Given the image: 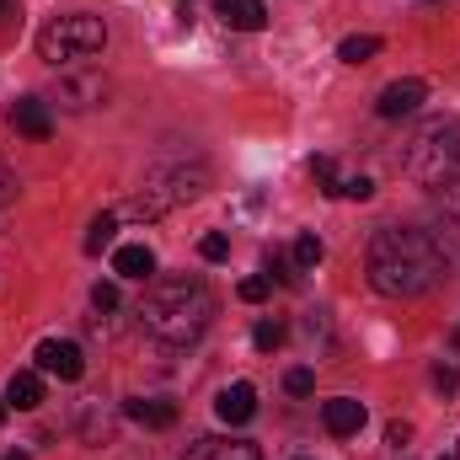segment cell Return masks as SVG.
<instances>
[{"instance_id": "obj_4", "label": "cell", "mask_w": 460, "mask_h": 460, "mask_svg": "<svg viewBox=\"0 0 460 460\" xmlns=\"http://www.w3.org/2000/svg\"><path fill=\"white\" fill-rule=\"evenodd\" d=\"M108 49V22L92 16V11H70V16H54L43 32H38V59H49L54 70H70L81 59H97Z\"/></svg>"}, {"instance_id": "obj_24", "label": "cell", "mask_w": 460, "mask_h": 460, "mask_svg": "<svg viewBox=\"0 0 460 460\" xmlns=\"http://www.w3.org/2000/svg\"><path fill=\"white\" fill-rule=\"evenodd\" d=\"M284 391H289V396H311V391H316V375L300 364V369H289V375H284Z\"/></svg>"}, {"instance_id": "obj_16", "label": "cell", "mask_w": 460, "mask_h": 460, "mask_svg": "<svg viewBox=\"0 0 460 460\" xmlns=\"http://www.w3.org/2000/svg\"><path fill=\"white\" fill-rule=\"evenodd\" d=\"M113 273L118 279H139V284H145V279L155 273V252H150V246H118L113 252Z\"/></svg>"}, {"instance_id": "obj_23", "label": "cell", "mask_w": 460, "mask_h": 460, "mask_svg": "<svg viewBox=\"0 0 460 460\" xmlns=\"http://www.w3.org/2000/svg\"><path fill=\"white\" fill-rule=\"evenodd\" d=\"M199 257H204V262H226V257H230V241L220 235V230H209V235L199 241Z\"/></svg>"}, {"instance_id": "obj_35", "label": "cell", "mask_w": 460, "mask_h": 460, "mask_svg": "<svg viewBox=\"0 0 460 460\" xmlns=\"http://www.w3.org/2000/svg\"><path fill=\"white\" fill-rule=\"evenodd\" d=\"M456 348H460V332H456Z\"/></svg>"}, {"instance_id": "obj_9", "label": "cell", "mask_w": 460, "mask_h": 460, "mask_svg": "<svg viewBox=\"0 0 460 460\" xmlns=\"http://www.w3.org/2000/svg\"><path fill=\"white\" fill-rule=\"evenodd\" d=\"M423 97H429V86L423 81H391L385 92H380V102H375V113L380 118H407L423 108Z\"/></svg>"}, {"instance_id": "obj_27", "label": "cell", "mask_w": 460, "mask_h": 460, "mask_svg": "<svg viewBox=\"0 0 460 460\" xmlns=\"http://www.w3.org/2000/svg\"><path fill=\"white\" fill-rule=\"evenodd\" d=\"M311 172H316V182H322V188H327V193H332V188H338V166H332V161H327V155H316V161H311Z\"/></svg>"}, {"instance_id": "obj_8", "label": "cell", "mask_w": 460, "mask_h": 460, "mask_svg": "<svg viewBox=\"0 0 460 460\" xmlns=\"http://www.w3.org/2000/svg\"><path fill=\"white\" fill-rule=\"evenodd\" d=\"M54 97H59L65 108H75V113H86V108H97V102L108 97V81H102V75H59V86H54Z\"/></svg>"}, {"instance_id": "obj_32", "label": "cell", "mask_w": 460, "mask_h": 460, "mask_svg": "<svg viewBox=\"0 0 460 460\" xmlns=\"http://www.w3.org/2000/svg\"><path fill=\"white\" fill-rule=\"evenodd\" d=\"M0 460H27V456H22V450H11V456H0Z\"/></svg>"}, {"instance_id": "obj_28", "label": "cell", "mask_w": 460, "mask_h": 460, "mask_svg": "<svg viewBox=\"0 0 460 460\" xmlns=\"http://www.w3.org/2000/svg\"><path fill=\"white\" fill-rule=\"evenodd\" d=\"M434 385H439V391H460V369L439 364V369H434Z\"/></svg>"}, {"instance_id": "obj_25", "label": "cell", "mask_w": 460, "mask_h": 460, "mask_svg": "<svg viewBox=\"0 0 460 460\" xmlns=\"http://www.w3.org/2000/svg\"><path fill=\"white\" fill-rule=\"evenodd\" d=\"M439 199H445V220H450V226L460 230V177H456V182H445V188H439Z\"/></svg>"}, {"instance_id": "obj_11", "label": "cell", "mask_w": 460, "mask_h": 460, "mask_svg": "<svg viewBox=\"0 0 460 460\" xmlns=\"http://www.w3.org/2000/svg\"><path fill=\"white\" fill-rule=\"evenodd\" d=\"M364 418H369V412H364V402H353V396H338V402L322 407V423H327L332 439H353V434L364 429Z\"/></svg>"}, {"instance_id": "obj_14", "label": "cell", "mask_w": 460, "mask_h": 460, "mask_svg": "<svg viewBox=\"0 0 460 460\" xmlns=\"http://www.w3.org/2000/svg\"><path fill=\"white\" fill-rule=\"evenodd\" d=\"M5 407H16V412L43 407V375H38V369H16L11 385H5Z\"/></svg>"}, {"instance_id": "obj_5", "label": "cell", "mask_w": 460, "mask_h": 460, "mask_svg": "<svg viewBox=\"0 0 460 460\" xmlns=\"http://www.w3.org/2000/svg\"><path fill=\"white\" fill-rule=\"evenodd\" d=\"M204 188H209V172H204V166H150L145 188L118 209V220H155V215H166V209L199 199Z\"/></svg>"}, {"instance_id": "obj_6", "label": "cell", "mask_w": 460, "mask_h": 460, "mask_svg": "<svg viewBox=\"0 0 460 460\" xmlns=\"http://www.w3.org/2000/svg\"><path fill=\"white\" fill-rule=\"evenodd\" d=\"M32 358H38V375H54V380H81L86 375V353L70 338H43Z\"/></svg>"}, {"instance_id": "obj_3", "label": "cell", "mask_w": 460, "mask_h": 460, "mask_svg": "<svg viewBox=\"0 0 460 460\" xmlns=\"http://www.w3.org/2000/svg\"><path fill=\"white\" fill-rule=\"evenodd\" d=\"M402 172L418 188H445L460 177V118H423L418 134L407 139Z\"/></svg>"}, {"instance_id": "obj_30", "label": "cell", "mask_w": 460, "mask_h": 460, "mask_svg": "<svg viewBox=\"0 0 460 460\" xmlns=\"http://www.w3.org/2000/svg\"><path fill=\"white\" fill-rule=\"evenodd\" d=\"M385 434H391V445H407V439H412V429H407V423H391Z\"/></svg>"}, {"instance_id": "obj_36", "label": "cell", "mask_w": 460, "mask_h": 460, "mask_svg": "<svg viewBox=\"0 0 460 460\" xmlns=\"http://www.w3.org/2000/svg\"><path fill=\"white\" fill-rule=\"evenodd\" d=\"M456 456H460V450H456Z\"/></svg>"}, {"instance_id": "obj_34", "label": "cell", "mask_w": 460, "mask_h": 460, "mask_svg": "<svg viewBox=\"0 0 460 460\" xmlns=\"http://www.w3.org/2000/svg\"><path fill=\"white\" fill-rule=\"evenodd\" d=\"M439 460H460V456H439Z\"/></svg>"}, {"instance_id": "obj_7", "label": "cell", "mask_w": 460, "mask_h": 460, "mask_svg": "<svg viewBox=\"0 0 460 460\" xmlns=\"http://www.w3.org/2000/svg\"><path fill=\"white\" fill-rule=\"evenodd\" d=\"M182 460H262V450L252 439H230V434H204L188 445Z\"/></svg>"}, {"instance_id": "obj_26", "label": "cell", "mask_w": 460, "mask_h": 460, "mask_svg": "<svg viewBox=\"0 0 460 460\" xmlns=\"http://www.w3.org/2000/svg\"><path fill=\"white\" fill-rule=\"evenodd\" d=\"M92 305H97V316H113L118 311V284H97V289H92Z\"/></svg>"}, {"instance_id": "obj_29", "label": "cell", "mask_w": 460, "mask_h": 460, "mask_svg": "<svg viewBox=\"0 0 460 460\" xmlns=\"http://www.w3.org/2000/svg\"><path fill=\"white\" fill-rule=\"evenodd\" d=\"M11 193H16V177H11V172H5V161H0V204H5Z\"/></svg>"}, {"instance_id": "obj_13", "label": "cell", "mask_w": 460, "mask_h": 460, "mask_svg": "<svg viewBox=\"0 0 460 460\" xmlns=\"http://www.w3.org/2000/svg\"><path fill=\"white\" fill-rule=\"evenodd\" d=\"M11 123H16V134H27V139H49V134H54V118H49V102H43V97H22V102L11 108Z\"/></svg>"}, {"instance_id": "obj_18", "label": "cell", "mask_w": 460, "mask_h": 460, "mask_svg": "<svg viewBox=\"0 0 460 460\" xmlns=\"http://www.w3.org/2000/svg\"><path fill=\"white\" fill-rule=\"evenodd\" d=\"M375 54H380V38H369V32L343 38V49H338V59H343V65H364V59H375Z\"/></svg>"}, {"instance_id": "obj_12", "label": "cell", "mask_w": 460, "mask_h": 460, "mask_svg": "<svg viewBox=\"0 0 460 460\" xmlns=\"http://www.w3.org/2000/svg\"><path fill=\"white\" fill-rule=\"evenodd\" d=\"M215 11H220V22L235 27V32H262L268 27V5L262 0H215Z\"/></svg>"}, {"instance_id": "obj_15", "label": "cell", "mask_w": 460, "mask_h": 460, "mask_svg": "<svg viewBox=\"0 0 460 460\" xmlns=\"http://www.w3.org/2000/svg\"><path fill=\"white\" fill-rule=\"evenodd\" d=\"M123 412H128L134 423H145V429H172V423H177V407L161 402V396H134V402H123Z\"/></svg>"}, {"instance_id": "obj_10", "label": "cell", "mask_w": 460, "mask_h": 460, "mask_svg": "<svg viewBox=\"0 0 460 460\" xmlns=\"http://www.w3.org/2000/svg\"><path fill=\"white\" fill-rule=\"evenodd\" d=\"M252 412H257V391H252L246 380H235V385H226V391L215 396V418H220V423H230V429L252 423Z\"/></svg>"}, {"instance_id": "obj_33", "label": "cell", "mask_w": 460, "mask_h": 460, "mask_svg": "<svg viewBox=\"0 0 460 460\" xmlns=\"http://www.w3.org/2000/svg\"><path fill=\"white\" fill-rule=\"evenodd\" d=\"M0 423H5V396H0Z\"/></svg>"}, {"instance_id": "obj_17", "label": "cell", "mask_w": 460, "mask_h": 460, "mask_svg": "<svg viewBox=\"0 0 460 460\" xmlns=\"http://www.w3.org/2000/svg\"><path fill=\"white\" fill-rule=\"evenodd\" d=\"M113 235H118V209H108V215H97L92 230H86V252H92V257H97V252H108V246H113Z\"/></svg>"}, {"instance_id": "obj_22", "label": "cell", "mask_w": 460, "mask_h": 460, "mask_svg": "<svg viewBox=\"0 0 460 460\" xmlns=\"http://www.w3.org/2000/svg\"><path fill=\"white\" fill-rule=\"evenodd\" d=\"M268 289H273V279H268V273H252V279H241L235 295H241L246 305H257V300H268Z\"/></svg>"}, {"instance_id": "obj_19", "label": "cell", "mask_w": 460, "mask_h": 460, "mask_svg": "<svg viewBox=\"0 0 460 460\" xmlns=\"http://www.w3.org/2000/svg\"><path fill=\"white\" fill-rule=\"evenodd\" d=\"M289 257H295V268H300V273H311V268H322L327 246H322L316 235H295V252H289Z\"/></svg>"}, {"instance_id": "obj_2", "label": "cell", "mask_w": 460, "mask_h": 460, "mask_svg": "<svg viewBox=\"0 0 460 460\" xmlns=\"http://www.w3.org/2000/svg\"><path fill=\"white\" fill-rule=\"evenodd\" d=\"M139 322L155 343L166 348H188L209 322H215V295L204 289V279H188V273H172V279H155L139 300Z\"/></svg>"}, {"instance_id": "obj_1", "label": "cell", "mask_w": 460, "mask_h": 460, "mask_svg": "<svg viewBox=\"0 0 460 460\" xmlns=\"http://www.w3.org/2000/svg\"><path fill=\"white\" fill-rule=\"evenodd\" d=\"M445 273V252L429 230L412 226H385L369 241V284L385 300H418L423 289H434Z\"/></svg>"}, {"instance_id": "obj_20", "label": "cell", "mask_w": 460, "mask_h": 460, "mask_svg": "<svg viewBox=\"0 0 460 460\" xmlns=\"http://www.w3.org/2000/svg\"><path fill=\"white\" fill-rule=\"evenodd\" d=\"M279 343H284V327H279V322H257V327H252V348H257V353H273Z\"/></svg>"}, {"instance_id": "obj_21", "label": "cell", "mask_w": 460, "mask_h": 460, "mask_svg": "<svg viewBox=\"0 0 460 460\" xmlns=\"http://www.w3.org/2000/svg\"><path fill=\"white\" fill-rule=\"evenodd\" d=\"M332 193H338V199H358V204H364V199H375V182H369V177H338V188H332Z\"/></svg>"}, {"instance_id": "obj_31", "label": "cell", "mask_w": 460, "mask_h": 460, "mask_svg": "<svg viewBox=\"0 0 460 460\" xmlns=\"http://www.w3.org/2000/svg\"><path fill=\"white\" fill-rule=\"evenodd\" d=\"M11 16H16V0H0V27H5Z\"/></svg>"}]
</instances>
